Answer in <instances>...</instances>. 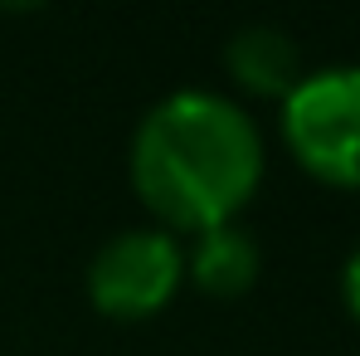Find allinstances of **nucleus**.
<instances>
[{
	"label": "nucleus",
	"instance_id": "5",
	"mask_svg": "<svg viewBox=\"0 0 360 356\" xmlns=\"http://www.w3.org/2000/svg\"><path fill=\"white\" fill-rule=\"evenodd\" d=\"M258 269H263V254L248 230L239 225H219V230H205L195 235V249L185 254V278L210 297H239L258 283Z\"/></svg>",
	"mask_w": 360,
	"mask_h": 356
},
{
	"label": "nucleus",
	"instance_id": "2",
	"mask_svg": "<svg viewBox=\"0 0 360 356\" xmlns=\"http://www.w3.org/2000/svg\"><path fill=\"white\" fill-rule=\"evenodd\" d=\"M283 142L302 171L331 190H360V68L302 73L283 98Z\"/></svg>",
	"mask_w": 360,
	"mask_h": 356
},
{
	"label": "nucleus",
	"instance_id": "3",
	"mask_svg": "<svg viewBox=\"0 0 360 356\" xmlns=\"http://www.w3.org/2000/svg\"><path fill=\"white\" fill-rule=\"evenodd\" d=\"M180 278H185V249L176 244V235L156 225L122 230L88 264V302L103 317L141 322L176 297Z\"/></svg>",
	"mask_w": 360,
	"mask_h": 356
},
{
	"label": "nucleus",
	"instance_id": "6",
	"mask_svg": "<svg viewBox=\"0 0 360 356\" xmlns=\"http://www.w3.org/2000/svg\"><path fill=\"white\" fill-rule=\"evenodd\" d=\"M341 297H346V312L360 322V249L346 259V269H341Z\"/></svg>",
	"mask_w": 360,
	"mask_h": 356
},
{
	"label": "nucleus",
	"instance_id": "1",
	"mask_svg": "<svg viewBox=\"0 0 360 356\" xmlns=\"http://www.w3.org/2000/svg\"><path fill=\"white\" fill-rule=\"evenodd\" d=\"M136 200L166 235H205L234 225L263 180V137L234 98L180 88L151 103L127 152Z\"/></svg>",
	"mask_w": 360,
	"mask_h": 356
},
{
	"label": "nucleus",
	"instance_id": "4",
	"mask_svg": "<svg viewBox=\"0 0 360 356\" xmlns=\"http://www.w3.org/2000/svg\"><path fill=\"white\" fill-rule=\"evenodd\" d=\"M224 68L229 78L239 83L243 93L253 98H288L292 88L302 83V49L273 25H248L239 35H229L224 44Z\"/></svg>",
	"mask_w": 360,
	"mask_h": 356
},
{
	"label": "nucleus",
	"instance_id": "7",
	"mask_svg": "<svg viewBox=\"0 0 360 356\" xmlns=\"http://www.w3.org/2000/svg\"><path fill=\"white\" fill-rule=\"evenodd\" d=\"M39 5H49V0H0L5 15H25V10H39Z\"/></svg>",
	"mask_w": 360,
	"mask_h": 356
}]
</instances>
